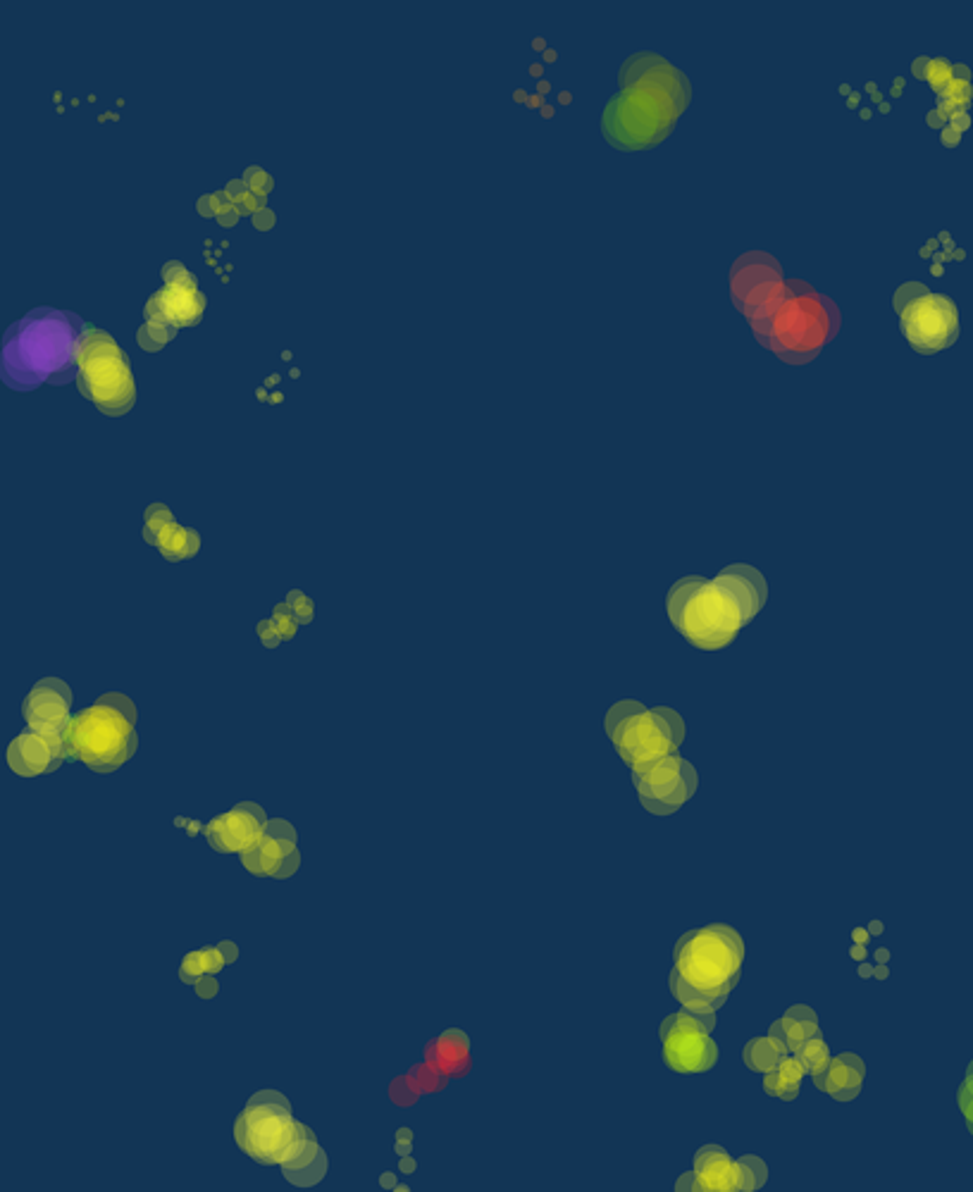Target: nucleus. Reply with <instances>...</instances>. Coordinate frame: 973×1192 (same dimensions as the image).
Masks as SVG:
<instances>
[{"mask_svg": "<svg viewBox=\"0 0 973 1192\" xmlns=\"http://www.w3.org/2000/svg\"><path fill=\"white\" fill-rule=\"evenodd\" d=\"M621 91L601 115V132L618 151H647L673 132L690 105V82L656 53H635L623 62Z\"/></svg>", "mask_w": 973, "mask_h": 1192, "instance_id": "f257e3e1", "label": "nucleus"}, {"mask_svg": "<svg viewBox=\"0 0 973 1192\" xmlns=\"http://www.w3.org/2000/svg\"><path fill=\"white\" fill-rule=\"evenodd\" d=\"M766 601L764 573L747 563H735L723 568L714 580L699 575L680 577L668 589L666 611L687 642L702 651H718L735 642Z\"/></svg>", "mask_w": 973, "mask_h": 1192, "instance_id": "f03ea898", "label": "nucleus"}, {"mask_svg": "<svg viewBox=\"0 0 973 1192\" xmlns=\"http://www.w3.org/2000/svg\"><path fill=\"white\" fill-rule=\"evenodd\" d=\"M89 325L77 313L34 308L5 329L0 377L12 391H34L41 384H63L82 375Z\"/></svg>", "mask_w": 973, "mask_h": 1192, "instance_id": "7ed1b4c3", "label": "nucleus"}, {"mask_svg": "<svg viewBox=\"0 0 973 1192\" xmlns=\"http://www.w3.org/2000/svg\"><path fill=\"white\" fill-rule=\"evenodd\" d=\"M745 940L725 923L694 928L675 942L668 987L692 1014H716L740 983Z\"/></svg>", "mask_w": 973, "mask_h": 1192, "instance_id": "20e7f679", "label": "nucleus"}, {"mask_svg": "<svg viewBox=\"0 0 973 1192\" xmlns=\"http://www.w3.org/2000/svg\"><path fill=\"white\" fill-rule=\"evenodd\" d=\"M840 310L802 279H787L766 318L752 322L754 337L787 365H807L838 337Z\"/></svg>", "mask_w": 973, "mask_h": 1192, "instance_id": "39448f33", "label": "nucleus"}, {"mask_svg": "<svg viewBox=\"0 0 973 1192\" xmlns=\"http://www.w3.org/2000/svg\"><path fill=\"white\" fill-rule=\"evenodd\" d=\"M136 706L125 694H103L96 704L72 716L63 730L67 759L84 763L96 773L122 768L136 754Z\"/></svg>", "mask_w": 973, "mask_h": 1192, "instance_id": "423d86ee", "label": "nucleus"}, {"mask_svg": "<svg viewBox=\"0 0 973 1192\" xmlns=\"http://www.w3.org/2000/svg\"><path fill=\"white\" fill-rule=\"evenodd\" d=\"M604 730L630 771L661 756L675 754L685 740V720L673 709L668 706L649 709L632 699L611 706Z\"/></svg>", "mask_w": 973, "mask_h": 1192, "instance_id": "0eeeda50", "label": "nucleus"}, {"mask_svg": "<svg viewBox=\"0 0 973 1192\" xmlns=\"http://www.w3.org/2000/svg\"><path fill=\"white\" fill-rule=\"evenodd\" d=\"M296 1121L291 1104L282 1092L260 1090L234 1123V1140L239 1150L263 1166H280L289 1145L296 1138Z\"/></svg>", "mask_w": 973, "mask_h": 1192, "instance_id": "6e6552de", "label": "nucleus"}, {"mask_svg": "<svg viewBox=\"0 0 973 1192\" xmlns=\"http://www.w3.org/2000/svg\"><path fill=\"white\" fill-rule=\"evenodd\" d=\"M895 310L902 334L916 353L933 356L959 339L957 306L947 296L928 291L926 284H902L895 294Z\"/></svg>", "mask_w": 973, "mask_h": 1192, "instance_id": "1a4fd4ad", "label": "nucleus"}, {"mask_svg": "<svg viewBox=\"0 0 973 1192\" xmlns=\"http://www.w3.org/2000/svg\"><path fill=\"white\" fill-rule=\"evenodd\" d=\"M768 1181V1166L764 1159L747 1157L730 1159L721 1145H704L694 1154L692 1171L683 1173L675 1183L678 1192H754Z\"/></svg>", "mask_w": 973, "mask_h": 1192, "instance_id": "9d476101", "label": "nucleus"}, {"mask_svg": "<svg viewBox=\"0 0 973 1192\" xmlns=\"http://www.w3.org/2000/svg\"><path fill=\"white\" fill-rule=\"evenodd\" d=\"M716 1028V1014H692L678 1011L661 1023L663 1061L668 1069L683 1076L711 1071L718 1061V1045L711 1038Z\"/></svg>", "mask_w": 973, "mask_h": 1192, "instance_id": "9b49d317", "label": "nucleus"}, {"mask_svg": "<svg viewBox=\"0 0 973 1192\" xmlns=\"http://www.w3.org/2000/svg\"><path fill=\"white\" fill-rule=\"evenodd\" d=\"M630 775L644 811L654 813V816H671V813L680 811L697 794L699 787L697 771L678 751L632 768Z\"/></svg>", "mask_w": 973, "mask_h": 1192, "instance_id": "f8f14e48", "label": "nucleus"}, {"mask_svg": "<svg viewBox=\"0 0 973 1192\" xmlns=\"http://www.w3.org/2000/svg\"><path fill=\"white\" fill-rule=\"evenodd\" d=\"M785 291L783 268L778 260H773L768 253L752 251L745 253L730 272V296H733L735 308L749 320V325L756 320L766 318L771 308L776 306L778 298Z\"/></svg>", "mask_w": 973, "mask_h": 1192, "instance_id": "ddd939ff", "label": "nucleus"}, {"mask_svg": "<svg viewBox=\"0 0 973 1192\" xmlns=\"http://www.w3.org/2000/svg\"><path fill=\"white\" fill-rule=\"evenodd\" d=\"M241 866L260 878L287 880L299 871L301 852L296 844V830L289 821L272 818L263 833L246 852H241Z\"/></svg>", "mask_w": 973, "mask_h": 1192, "instance_id": "4468645a", "label": "nucleus"}, {"mask_svg": "<svg viewBox=\"0 0 973 1192\" xmlns=\"http://www.w3.org/2000/svg\"><path fill=\"white\" fill-rule=\"evenodd\" d=\"M67 759L63 735L58 732L24 730L8 747L10 768L22 778H36L58 771Z\"/></svg>", "mask_w": 973, "mask_h": 1192, "instance_id": "2eb2a0df", "label": "nucleus"}, {"mask_svg": "<svg viewBox=\"0 0 973 1192\" xmlns=\"http://www.w3.org/2000/svg\"><path fill=\"white\" fill-rule=\"evenodd\" d=\"M265 823H268V818H265V811L258 804H237L232 811L222 813V816L206 825L208 844L220 854H241L258 840Z\"/></svg>", "mask_w": 973, "mask_h": 1192, "instance_id": "dca6fc26", "label": "nucleus"}, {"mask_svg": "<svg viewBox=\"0 0 973 1192\" xmlns=\"http://www.w3.org/2000/svg\"><path fill=\"white\" fill-rule=\"evenodd\" d=\"M72 692L63 680L46 678L36 682L22 704V716L32 730L63 735L72 720Z\"/></svg>", "mask_w": 973, "mask_h": 1192, "instance_id": "f3484780", "label": "nucleus"}, {"mask_svg": "<svg viewBox=\"0 0 973 1192\" xmlns=\"http://www.w3.org/2000/svg\"><path fill=\"white\" fill-rule=\"evenodd\" d=\"M282 1176L294 1188H315L327 1176V1154L306 1123H296V1138L282 1159Z\"/></svg>", "mask_w": 973, "mask_h": 1192, "instance_id": "a211bd4d", "label": "nucleus"}, {"mask_svg": "<svg viewBox=\"0 0 973 1192\" xmlns=\"http://www.w3.org/2000/svg\"><path fill=\"white\" fill-rule=\"evenodd\" d=\"M864 1078L866 1064L859 1059V1054L842 1052L838 1057H830L826 1071L814 1076V1085L833 1097V1100L852 1102L857 1100L861 1088H864Z\"/></svg>", "mask_w": 973, "mask_h": 1192, "instance_id": "6ab92c4d", "label": "nucleus"}, {"mask_svg": "<svg viewBox=\"0 0 973 1192\" xmlns=\"http://www.w3.org/2000/svg\"><path fill=\"white\" fill-rule=\"evenodd\" d=\"M425 1061L449 1078H463L470 1071V1040L463 1030L451 1028L432 1040L425 1049Z\"/></svg>", "mask_w": 973, "mask_h": 1192, "instance_id": "aec40b11", "label": "nucleus"}, {"mask_svg": "<svg viewBox=\"0 0 973 1192\" xmlns=\"http://www.w3.org/2000/svg\"><path fill=\"white\" fill-rule=\"evenodd\" d=\"M768 1033L776 1035L778 1040H783L787 1052L795 1054L804 1042L821 1035V1028H818L816 1011L811 1007H804V1004H797V1007L787 1009L778 1021H773Z\"/></svg>", "mask_w": 973, "mask_h": 1192, "instance_id": "412c9836", "label": "nucleus"}, {"mask_svg": "<svg viewBox=\"0 0 973 1192\" xmlns=\"http://www.w3.org/2000/svg\"><path fill=\"white\" fill-rule=\"evenodd\" d=\"M787 1047L783 1045V1040H778L776 1035H764V1038H754L749 1040L745 1049H742V1061H745V1066L749 1071L754 1073H771L778 1069V1064L787 1057Z\"/></svg>", "mask_w": 973, "mask_h": 1192, "instance_id": "4be33fe9", "label": "nucleus"}, {"mask_svg": "<svg viewBox=\"0 0 973 1192\" xmlns=\"http://www.w3.org/2000/svg\"><path fill=\"white\" fill-rule=\"evenodd\" d=\"M151 542H156L158 549L163 551V556L170 558V561H182V558L194 556L198 549V539L194 532H184L175 525H167L163 535H156Z\"/></svg>", "mask_w": 973, "mask_h": 1192, "instance_id": "5701e85b", "label": "nucleus"}, {"mask_svg": "<svg viewBox=\"0 0 973 1192\" xmlns=\"http://www.w3.org/2000/svg\"><path fill=\"white\" fill-rule=\"evenodd\" d=\"M795 1057L802 1061L804 1069H807L809 1076L814 1078V1076H818V1073L826 1071V1066L830 1064V1049L826 1042H823L821 1035H816V1038L807 1040L802 1047L797 1049Z\"/></svg>", "mask_w": 973, "mask_h": 1192, "instance_id": "b1692460", "label": "nucleus"}, {"mask_svg": "<svg viewBox=\"0 0 973 1192\" xmlns=\"http://www.w3.org/2000/svg\"><path fill=\"white\" fill-rule=\"evenodd\" d=\"M408 1078H411V1083L418 1088L420 1095H435V1092H442L446 1085H449V1076L442 1073L439 1069H435L432 1064H418L413 1066L411 1071H408Z\"/></svg>", "mask_w": 973, "mask_h": 1192, "instance_id": "393cba45", "label": "nucleus"}, {"mask_svg": "<svg viewBox=\"0 0 973 1192\" xmlns=\"http://www.w3.org/2000/svg\"><path fill=\"white\" fill-rule=\"evenodd\" d=\"M284 613V606H277L275 608V618L270 620V623H263L260 625V637H263V642L268 644V647H275V644H280V639H289L294 637V611L289 613L287 618L282 616Z\"/></svg>", "mask_w": 973, "mask_h": 1192, "instance_id": "a878e982", "label": "nucleus"}, {"mask_svg": "<svg viewBox=\"0 0 973 1192\" xmlns=\"http://www.w3.org/2000/svg\"><path fill=\"white\" fill-rule=\"evenodd\" d=\"M764 1092L768 1097H776V1100L792 1102L799 1097V1083H792V1080L780 1076L778 1071H771L764 1073Z\"/></svg>", "mask_w": 973, "mask_h": 1192, "instance_id": "bb28decb", "label": "nucleus"}, {"mask_svg": "<svg viewBox=\"0 0 973 1192\" xmlns=\"http://www.w3.org/2000/svg\"><path fill=\"white\" fill-rule=\"evenodd\" d=\"M420 1092L415 1085L411 1083V1078L406 1076H399L392 1080V1085H389V1100H392L396 1107H413L415 1102H418Z\"/></svg>", "mask_w": 973, "mask_h": 1192, "instance_id": "cd10ccee", "label": "nucleus"}, {"mask_svg": "<svg viewBox=\"0 0 973 1192\" xmlns=\"http://www.w3.org/2000/svg\"><path fill=\"white\" fill-rule=\"evenodd\" d=\"M203 976H208V973H206V959H203V949H198V952H191V954L184 956L182 968H179V978H182L187 985H196L198 980H201Z\"/></svg>", "mask_w": 973, "mask_h": 1192, "instance_id": "c85d7f7f", "label": "nucleus"}, {"mask_svg": "<svg viewBox=\"0 0 973 1192\" xmlns=\"http://www.w3.org/2000/svg\"><path fill=\"white\" fill-rule=\"evenodd\" d=\"M957 1102H959V1109H962L966 1128H969V1133L973 1135V1061L969 1064V1069H966V1078H964L962 1088H959Z\"/></svg>", "mask_w": 973, "mask_h": 1192, "instance_id": "c756f323", "label": "nucleus"}, {"mask_svg": "<svg viewBox=\"0 0 973 1192\" xmlns=\"http://www.w3.org/2000/svg\"><path fill=\"white\" fill-rule=\"evenodd\" d=\"M289 606H291V611H294V616L299 623H311L313 620L311 599H306L301 592H294L289 596Z\"/></svg>", "mask_w": 973, "mask_h": 1192, "instance_id": "7c9ffc66", "label": "nucleus"}, {"mask_svg": "<svg viewBox=\"0 0 973 1192\" xmlns=\"http://www.w3.org/2000/svg\"><path fill=\"white\" fill-rule=\"evenodd\" d=\"M203 959H206V973L208 976H215V973H220L222 968H225V956H222L220 947H206L203 949Z\"/></svg>", "mask_w": 973, "mask_h": 1192, "instance_id": "2f4dec72", "label": "nucleus"}, {"mask_svg": "<svg viewBox=\"0 0 973 1192\" xmlns=\"http://www.w3.org/2000/svg\"><path fill=\"white\" fill-rule=\"evenodd\" d=\"M194 990H196V995L201 997V999H213V997H218L220 985H218V980H215L213 976H203L194 985Z\"/></svg>", "mask_w": 973, "mask_h": 1192, "instance_id": "473e14b6", "label": "nucleus"}, {"mask_svg": "<svg viewBox=\"0 0 973 1192\" xmlns=\"http://www.w3.org/2000/svg\"><path fill=\"white\" fill-rule=\"evenodd\" d=\"M218 947H220V952H222V956H225V961H227V964H234V961H237V959H239V947H237V945H234V942H229V940H225V942H220V945H218Z\"/></svg>", "mask_w": 973, "mask_h": 1192, "instance_id": "72a5a7b5", "label": "nucleus"}, {"mask_svg": "<svg viewBox=\"0 0 973 1192\" xmlns=\"http://www.w3.org/2000/svg\"><path fill=\"white\" fill-rule=\"evenodd\" d=\"M411 1142H413V1140H406V1138H396V1154H399V1157H408V1154H411V1147H413Z\"/></svg>", "mask_w": 973, "mask_h": 1192, "instance_id": "f704fd0d", "label": "nucleus"}, {"mask_svg": "<svg viewBox=\"0 0 973 1192\" xmlns=\"http://www.w3.org/2000/svg\"><path fill=\"white\" fill-rule=\"evenodd\" d=\"M380 1185H382V1188L394 1190L396 1188V1176H394V1173H384V1176L380 1178Z\"/></svg>", "mask_w": 973, "mask_h": 1192, "instance_id": "c9c22d12", "label": "nucleus"}, {"mask_svg": "<svg viewBox=\"0 0 973 1192\" xmlns=\"http://www.w3.org/2000/svg\"><path fill=\"white\" fill-rule=\"evenodd\" d=\"M399 1169H401V1171H404V1173H413V1171H415V1162H413V1159H411V1157H401V1164H399Z\"/></svg>", "mask_w": 973, "mask_h": 1192, "instance_id": "e433bc0d", "label": "nucleus"}, {"mask_svg": "<svg viewBox=\"0 0 973 1192\" xmlns=\"http://www.w3.org/2000/svg\"><path fill=\"white\" fill-rule=\"evenodd\" d=\"M866 937H869L866 935V930H854V942H861V945H864V942H869Z\"/></svg>", "mask_w": 973, "mask_h": 1192, "instance_id": "4c0bfd02", "label": "nucleus"}, {"mask_svg": "<svg viewBox=\"0 0 973 1192\" xmlns=\"http://www.w3.org/2000/svg\"><path fill=\"white\" fill-rule=\"evenodd\" d=\"M871 933H873V935H876V933L880 935V933H883V925H880L878 921H873V923H871Z\"/></svg>", "mask_w": 973, "mask_h": 1192, "instance_id": "58836bf2", "label": "nucleus"}, {"mask_svg": "<svg viewBox=\"0 0 973 1192\" xmlns=\"http://www.w3.org/2000/svg\"><path fill=\"white\" fill-rule=\"evenodd\" d=\"M876 976H880V980H883L885 976H888V968H878V971H876Z\"/></svg>", "mask_w": 973, "mask_h": 1192, "instance_id": "ea45409f", "label": "nucleus"}, {"mask_svg": "<svg viewBox=\"0 0 973 1192\" xmlns=\"http://www.w3.org/2000/svg\"><path fill=\"white\" fill-rule=\"evenodd\" d=\"M394 1190H396V1192H408V1188H406V1185H396V1188H394Z\"/></svg>", "mask_w": 973, "mask_h": 1192, "instance_id": "a19ab883", "label": "nucleus"}]
</instances>
